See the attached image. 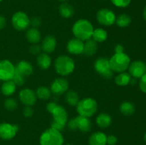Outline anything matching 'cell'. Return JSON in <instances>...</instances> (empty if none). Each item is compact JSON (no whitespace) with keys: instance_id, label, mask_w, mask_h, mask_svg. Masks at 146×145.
Here are the masks:
<instances>
[{"instance_id":"1","label":"cell","mask_w":146,"mask_h":145,"mask_svg":"<svg viewBox=\"0 0 146 145\" xmlns=\"http://www.w3.org/2000/svg\"><path fill=\"white\" fill-rule=\"evenodd\" d=\"M94 26L88 20L81 18L74 23L72 26V32L75 38L86 41L92 37Z\"/></svg>"},{"instance_id":"2","label":"cell","mask_w":146,"mask_h":145,"mask_svg":"<svg viewBox=\"0 0 146 145\" xmlns=\"http://www.w3.org/2000/svg\"><path fill=\"white\" fill-rule=\"evenodd\" d=\"M51 114L53 117L51 127L60 132L64 130L68 122V113L65 108L61 105H57L51 111Z\"/></svg>"},{"instance_id":"3","label":"cell","mask_w":146,"mask_h":145,"mask_svg":"<svg viewBox=\"0 0 146 145\" xmlns=\"http://www.w3.org/2000/svg\"><path fill=\"white\" fill-rule=\"evenodd\" d=\"M55 71L58 75L66 76L74 72L75 69V62L71 57L66 55L58 56L54 63Z\"/></svg>"},{"instance_id":"4","label":"cell","mask_w":146,"mask_h":145,"mask_svg":"<svg viewBox=\"0 0 146 145\" xmlns=\"http://www.w3.org/2000/svg\"><path fill=\"white\" fill-rule=\"evenodd\" d=\"M64 142L61 132L52 127L44 131L39 139L40 145H63Z\"/></svg>"},{"instance_id":"5","label":"cell","mask_w":146,"mask_h":145,"mask_svg":"<svg viewBox=\"0 0 146 145\" xmlns=\"http://www.w3.org/2000/svg\"><path fill=\"white\" fill-rule=\"evenodd\" d=\"M76 107L78 115L90 118L96 112L98 104L94 98H86L78 101Z\"/></svg>"},{"instance_id":"6","label":"cell","mask_w":146,"mask_h":145,"mask_svg":"<svg viewBox=\"0 0 146 145\" xmlns=\"http://www.w3.org/2000/svg\"><path fill=\"white\" fill-rule=\"evenodd\" d=\"M110 65L113 72H123L128 69L131 58L125 53H114L109 59Z\"/></svg>"},{"instance_id":"7","label":"cell","mask_w":146,"mask_h":145,"mask_svg":"<svg viewBox=\"0 0 146 145\" xmlns=\"http://www.w3.org/2000/svg\"><path fill=\"white\" fill-rule=\"evenodd\" d=\"M67 126L71 131L78 129L81 132H88L91 130L92 124L89 118L78 115V116L70 119L67 123Z\"/></svg>"},{"instance_id":"8","label":"cell","mask_w":146,"mask_h":145,"mask_svg":"<svg viewBox=\"0 0 146 145\" xmlns=\"http://www.w3.org/2000/svg\"><path fill=\"white\" fill-rule=\"evenodd\" d=\"M11 24L17 31H24L29 27L30 18L24 11H17L11 17Z\"/></svg>"},{"instance_id":"9","label":"cell","mask_w":146,"mask_h":145,"mask_svg":"<svg viewBox=\"0 0 146 145\" xmlns=\"http://www.w3.org/2000/svg\"><path fill=\"white\" fill-rule=\"evenodd\" d=\"M94 69L99 75L106 79H111L113 75L110 65L109 59L106 58H99L94 63Z\"/></svg>"},{"instance_id":"10","label":"cell","mask_w":146,"mask_h":145,"mask_svg":"<svg viewBox=\"0 0 146 145\" xmlns=\"http://www.w3.org/2000/svg\"><path fill=\"white\" fill-rule=\"evenodd\" d=\"M96 19L101 25L108 26L115 24L116 16L112 10L104 8L98 10L96 14Z\"/></svg>"},{"instance_id":"11","label":"cell","mask_w":146,"mask_h":145,"mask_svg":"<svg viewBox=\"0 0 146 145\" xmlns=\"http://www.w3.org/2000/svg\"><path fill=\"white\" fill-rule=\"evenodd\" d=\"M15 74V66L9 60L0 61V80H11Z\"/></svg>"},{"instance_id":"12","label":"cell","mask_w":146,"mask_h":145,"mask_svg":"<svg viewBox=\"0 0 146 145\" xmlns=\"http://www.w3.org/2000/svg\"><path fill=\"white\" fill-rule=\"evenodd\" d=\"M19 131V127L16 125H11L8 122L0 123V138L5 140L13 139Z\"/></svg>"},{"instance_id":"13","label":"cell","mask_w":146,"mask_h":145,"mask_svg":"<svg viewBox=\"0 0 146 145\" xmlns=\"http://www.w3.org/2000/svg\"><path fill=\"white\" fill-rule=\"evenodd\" d=\"M19 100L25 106H33L37 100L36 92L30 88H24L19 93Z\"/></svg>"},{"instance_id":"14","label":"cell","mask_w":146,"mask_h":145,"mask_svg":"<svg viewBox=\"0 0 146 145\" xmlns=\"http://www.w3.org/2000/svg\"><path fill=\"white\" fill-rule=\"evenodd\" d=\"M68 90V82L64 78H58L54 80L51 84L50 90L54 95H61Z\"/></svg>"},{"instance_id":"15","label":"cell","mask_w":146,"mask_h":145,"mask_svg":"<svg viewBox=\"0 0 146 145\" xmlns=\"http://www.w3.org/2000/svg\"><path fill=\"white\" fill-rule=\"evenodd\" d=\"M128 73L134 78H141L146 72V65L141 61H133L128 67Z\"/></svg>"},{"instance_id":"16","label":"cell","mask_w":146,"mask_h":145,"mask_svg":"<svg viewBox=\"0 0 146 145\" xmlns=\"http://www.w3.org/2000/svg\"><path fill=\"white\" fill-rule=\"evenodd\" d=\"M84 41L78 38H74L68 41L66 45V49L70 54L80 55L84 53Z\"/></svg>"},{"instance_id":"17","label":"cell","mask_w":146,"mask_h":145,"mask_svg":"<svg viewBox=\"0 0 146 145\" xmlns=\"http://www.w3.org/2000/svg\"><path fill=\"white\" fill-rule=\"evenodd\" d=\"M56 38L54 36L48 35L43 39L41 43V50L46 53H51L55 51L56 48Z\"/></svg>"},{"instance_id":"18","label":"cell","mask_w":146,"mask_h":145,"mask_svg":"<svg viewBox=\"0 0 146 145\" xmlns=\"http://www.w3.org/2000/svg\"><path fill=\"white\" fill-rule=\"evenodd\" d=\"M34 71L32 65L29 61L22 60L19 61L15 66V71L24 77L29 76Z\"/></svg>"},{"instance_id":"19","label":"cell","mask_w":146,"mask_h":145,"mask_svg":"<svg viewBox=\"0 0 146 145\" xmlns=\"http://www.w3.org/2000/svg\"><path fill=\"white\" fill-rule=\"evenodd\" d=\"M107 136L102 132H96L93 133L88 139L89 145H106Z\"/></svg>"},{"instance_id":"20","label":"cell","mask_w":146,"mask_h":145,"mask_svg":"<svg viewBox=\"0 0 146 145\" xmlns=\"http://www.w3.org/2000/svg\"><path fill=\"white\" fill-rule=\"evenodd\" d=\"M26 38L31 44H38L41 39V32L38 28L31 27L27 30L26 33Z\"/></svg>"},{"instance_id":"21","label":"cell","mask_w":146,"mask_h":145,"mask_svg":"<svg viewBox=\"0 0 146 145\" xmlns=\"http://www.w3.org/2000/svg\"><path fill=\"white\" fill-rule=\"evenodd\" d=\"M98 50V44L93 38L86 41L84 45V53L88 56H93Z\"/></svg>"},{"instance_id":"22","label":"cell","mask_w":146,"mask_h":145,"mask_svg":"<svg viewBox=\"0 0 146 145\" xmlns=\"http://www.w3.org/2000/svg\"><path fill=\"white\" fill-rule=\"evenodd\" d=\"M37 65L40 68L46 70L50 68L51 65V58L46 53H40L36 58Z\"/></svg>"},{"instance_id":"23","label":"cell","mask_w":146,"mask_h":145,"mask_svg":"<svg viewBox=\"0 0 146 145\" xmlns=\"http://www.w3.org/2000/svg\"><path fill=\"white\" fill-rule=\"evenodd\" d=\"M97 125L101 128H107L111 125L112 118L111 115L107 113H101L96 117Z\"/></svg>"},{"instance_id":"24","label":"cell","mask_w":146,"mask_h":145,"mask_svg":"<svg viewBox=\"0 0 146 145\" xmlns=\"http://www.w3.org/2000/svg\"><path fill=\"white\" fill-rule=\"evenodd\" d=\"M59 14L62 17L65 18H71L74 14V7L71 4H68L66 2H64L59 6L58 9Z\"/></svg>"},{"instance_id":"25","label":"cell","mask_w":146,"mask_h":145,"mask_svg":"<svg viewBox=\"0 0 146 145\" xmlns=\"http://www.w3.org/2000/svg\"><path fill=\"white\" fill-rule=\"evenodd\" d=\"M16 88H17V85L11 80L4 81V82L1 85V90L3 95L9 97L15 92Z\"/></svg>"},{"instance_id":"26","label":"cell","mask_w":146,"mask_h":145,"mask_svg":"<svg viewBox=\"0 0 146 145\" xmlns=\"http://www.w3.org/2000/svg\"><path fill=\"white\" fill-rule=\"evenodd\" d=\"M91 38H93V39L97 43L104 42L108 38V33L104 28H97L94 30Z\"/></svg>"},{"instance_id":"27","label":"cell","mask_w":146,"mask_h":145,"mask_svg":"<svg viewBox=\"0 0 146 145\" xmlns=\"http://www.w3.org/2000/svg\"><path fill=\"white\" fill-rule=\"evenodd\" d=\"M131 76L128 72H120L115 78V82L118 86H126L131 82Z\"/></svg>"},{"instance_id":"28","label":"cell","mask_w":146,"mask_h":145,"mask_svg":"<svg viewBox=\"0 0 146 145\" xmlns=\"http://www.w3.org/2000/svg\"><path fill=\"white\" fill-rule=\"evenodd\" d=\"M131 23V18L128 14H121L116 17L115 24L120 28H125L128 27Z\"/></svg>"},{"instance_id":"29","label":"cell","mask_w":146,"mask_h":145,"mask_svg":"<svg viewBox=\"0 0 146 145\" xmlns=\"http://www.w3.org/2000/svg\"><path fill=\"white\" fill-rule=\"evenodd\" d=\"M66 102L72 107H76L78 104L79 100L78 93L74 90H68L66 92L65 96Z\"/></svg>"},{"instance_id":"30","label":"cell","mask_w":146,"mask_h":145,"mask_svg":"<svg viewBox=\"0 0 146 145\" xmlns=\"http://www.w3.org/2000/svg\"><path fill=\"white\" fill-rule=\"evenodd\" d=\"M36 95L37 98L41 100H47L51 97V92L48 88L46 86H41L38 88L36 90Z\"/></svg>"},{"instance_id":"31","label":"cell","mask_w":146,"mask_h":145,"mask_svg":"<svg viewBox=\"0 0 146 145\" xmlns=\"http://www.w3.org/2000/svg\"><path fill=\"white\" fill-rule=\"evenodd\" d=\"M119 109L120 112L123 115H131L135 112V109L133 104L130 102H128V101H125V102H123L121 103V105H120Z\"/></svg>"},{"instance_id":"32","label":"cell","mask_w":146,"mask_h":145,"mask_svg":"<svg viewBox=\"0 0 146 145\" xmlns=\"http://www.w3.org/2000/svg\"><path fill=\"white\" fill-rule=\"evenodd\" d=\"M4 107L8 110H14L17 107V102L14 98H8L4 102Z\"/></svg>"},{"instance_id":"33","label":"cell","mask_w":146,"mask_h":145,"mask_svg":"<svg viewBox=\"0 0 146 145\" xmlns=\"http://www.w3.org/2000/svg\"><path fill=\"white\" fill-rule=\"evenodd\" d=\"M25 77H24L23 75H20L19 73L15 71V74H14V77L12 78V81L16 84L17 86H21L24 84L25 82Z\"/></svg>"},{"instance_id":"34","label":"cell","mask_w":146,"mask_h":145,"mask_svg":"<svg viewBox=\"0 0 146 145\" xmlns=\"http://www.w3.org/2000/svg\"><path fill=\"white\" fill-rule=\"evenodd\" d=\"M114 6L119 8H125L129 6L131 0H111Z\"/></svg>"},{"instance_id":"35","label":"cell","mask_w":146,"mask_h":145,"mask_svg":"<svg viewBox=\"0 0 146 145\" xmlns=\"http://www.w3.org/2000/svg\"><path fill=\"white\" fill-rule=\"evenodd\" d=\"M41 51V45H38V44H32L29 48V52L30 53L33 54V55H38L40 53Z\"/></svg>"},{"instance_id":"36","label":"cell","mask_w":146,"mask_h":145,"mask_svg":"<svg viewBox=\"0 0 146 145\" xmlns=\"http://www.w3.org/2000/svg\"><path fill=\"white\" fill-rule=\"evenodd\" d=\"M139 88L142 92L146 93V72L140 78Z\"/></svg>"},{"instance_id":"37","label":"cell","mask_w":146,"mask_h":145,"mask_svg":"<svg viewBox=\"0 0 146 145\" xmlns=\"http://www.w3.org/2000/svg\"><path fill=\"white\" fill-rule=\"evenodd\" d=\"M30 25L33 28H38L41 25V20L38 17H34L31 19H30Z\"/></svg>"},{"instance_id":"38","label":"cell","mask_w":146,"mask_h":145,"mask_svg":"<svg viewBox=\"0 0 146 145\" xmlns=\"http://www.w3.org/2000/svg\"><path fill=\"white\" fill-rule=\"evenodd\" d=\"M23 115L26 117H31L34 115V110L31 107V106H26L24 107V110H23Z\"/></svg>"},{"instance_id":"39","label":"cell","mask_w":146,"mask_h":145,"mask_svg":"<svg viewBox=\"0 0 146 145\" xmlns=\"http://www.w3.org/2000/svg\"><path fill=\"white\" fill-rule=\"evenodd\" d=\"M117 137L114 135H109L106 138V144L108 145H115L117 143Z\"/></svg>"},{"instance_id":"40","label":"cell","mask_w":146,"mask_h":145,"mask_svg":"<svg viewBox=\"0 0 146 145\" xmlns=\"http://www.w3.org/2000/svg\"><path fill=\"white\" fill-rule=\"evenodd\" d=\"M56 105H57V104L55 102H48V103L47 104V105H46L47 111H48V112H49V113H51V111H52L53 109H54V108L56 106Z\"/></svg>"},{"instance_id":"41","label":"cell","mask_w":146,"mask_h":145,"mask_svg":"<svg viewBox=\"0 0 146 145\" xmlns=\"http://www.w3.org/2000/svg\"><path fill=\"white\" fill-rule=\"evenodd\" d=\"M115 53H123L124 48L121 44H116L114 48Z\"/></svg>"},{"instance_id":"42","label":"cell","mask_w":146,"mask_h":145,"mask_svg":"<svg viewBox=\"0 0 146 145\" xmlns=\"http://www.w3.org/2000/svg\"><path fill=\"white\" fill-rule=\"evenodd\" d=\"M6 26V18L2 15H0V30L3 29Z\"/></svg>"},{"instance_id":"43","label":"cell","mask_w":146,"mask_h":145,"mask_svg":"<svg viewBox=\"0 0 146 145\" xmlns=\"http://www.w3.org/2000/svg\"><path fill=\"white\" fill-rule=\"evenodd\" d=\"M143 18L146 21V6L145 7V8H144L143 11Z\"/></svg>"},{"instance_id":"44","label":"cell","mask_w":146,"mask_h":145,"mask_svg":"<svg viewBox=\"0 0 146 145\" xmlns=\"http://www.w3.org/2000/svg\"><path fill=\"white\" fill-rule=\"evenodd\" d=\"M144 140H145V142H146V132H145V135H144Z\"/></svg>"},{"instance_id":"45","label":"cell","mask_w":146,"mask_h":145,"mask_svg":"<svg viewBox=\"0 0 146 145\" xmlns=\"http://www.w3.org/2000/svg\"><path fill=\"white\" fill-rule=\"evenodd\" d=\"M58 1H64V2H65V1H68V0H58Z\"/></svg>"},{"instance_id":"46","label":"cell","mask_w":146,"mask_h":145,"mask_svg":"<svg viewBox=\"0 0 146 145\" xmlns=\"http://www.w3.org/2000/svg\"><path fill=\"white\" fill-rule=\"evenodd\" d=\"M66 145H71V144H66Z\"/></svg>"},{"instance_id":"47","label":"cell","mask_w":146,"mask_h":145,"mask_svg":"<svg viewBox=\"0 0 146 145\" xmlns=\"http://www.w3.org/2000/svg\"><path fill=\"white\" fill-rule=\"evenodd\" d=\"M1 1H2V0H0V2H1Z\"/></svg>"},{"instance_id":"48","label":"cell","mask_w":146,"mask_h":145,"mask_svg":"<svg viewBox=\"0 0 146 145\" xmlns=\"http://www.w3.org/2000/svg\"><path fill=\"white\" fill-rule=\"evenodd\" d=\"M104 1H106V0H104Z\"/></svg>"}]
</instances>
